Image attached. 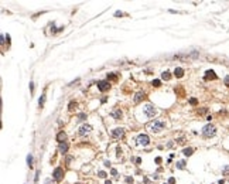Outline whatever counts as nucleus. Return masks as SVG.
Instances as JSON below:
<instances>
[{
  "instance_id": "obj_10",
  "label": "nucleus",
  "mask_w": 229,
  "mask_h": 184,
  "mask_svg": "<svg viewBox=\"0 0 229 184\" xmlns=\"http://www.w3.org/2000/svg\"><path fill=\"white\" fill-rule=\"evenodd\" d=\"M205 74H207V75H205V79H215V78H216V75H215V72L212 71V69L207 71Z\"/></svg>"
},
{
  "instance_id": "obj_12",
  "label": "nucleus",
  "mask_w": 229,
  "mask_h": 184,
  "mask_svg": "<svg viewBox=\"0 0 229 184\" xmlns=\"http://www.w3.org/2000/svg\"><path fill=\"white\" fill-rule=\"evenodd\" d=\"M67 150H68V143H65V142L60 143V152L61 153H67Z\"/></svg>"
},
{
  "instance_id": "obj_13",
  "label": "nucleus",
  "mask_w": 229,
  "mask_h": 184,
  "mask_svg": "<svg viewBox=\"0 0 229 184\" xmlns=\"http://www.w3.org/2000/svg\"><path fill=\"white\" fill-rule=\"evenodd\" d=\"M143 98H144V93H143V92H137V93L134 95V102L137 104V102H140Z\"/></svg>"
},
{
  "instance_id": "obj_25",
  "label": "nucleus",
  "mask_w": 229,
  "mask_h": 184,
  "mask_svg": "<svg viewBox=\"0 0 229 184\" xmlns=\"http://www.w3.org/2000/svg\"><path fill=\"white\" fill-rule=\"evenodd\" d=\"M174 183H175V178H174V177H171V178L168 180V184H174Z\"/></svg>"
},
{
  "instance_id": "obj_22",
  "label": "nucleus",
  "mask_w": 229,
  "mask_h": 184,
  "mask_svg": "<svg viewBox=\"0 0 229 184\" xmlns=\"http://www.w3.org/2000/svg\"><path fill=\"white\" fill-rule=\"evenodd\" d=\"M86 119V113H81L79 115V121H85Z\"/></svg>"
},
{
  "instance_id": "obj_30",
  "label": "nucleus",
  "mask_w": 229,
  "mask_h": 184,
  "mask_svg": "<svg viewBox=\"0 0 229 184\" xmlns=\"http://www.w3.org/2000/svg\"><path fill=\"white\" fill-rule=\"evenodd\" d=\"M156 163H161V157H157V159H156Z\"/></svg>"
},
{
  "instance_id": "obj_29",
  "label": "nucleus",
  "mask_w": 229,
  "mask_h": 184,
  "mask_svg": "<svg viewBox=\"0 0 229 184\" xmlns=\"http://www.w3.org/2000/svg\"><path fill=\"white\" fill-rule=\"evenodd\" d=\"M112 174H113V176H117V171H116L115 169H112Z\"/></svg>"
},
{
  "instance_id": "obj_14",
  "label": "nucleus",
  "mask_w": 229,
  "mask_h": 184,
  "mask_svg": "<svg viewBox=\"0 0 229 184\" xmlns=\"http://www.w3.org/2000/svg\"><path fill=\"white\" fill-rule=\"evenodd\" d=\"M65 138H67V135H65V133H64V132H60V133H58V135H57V140H58V142H60V143H62V142H64V140H65Z\"/></svg>"
},
{
  "instance_id": "obj_20",
  "label": "nucleus",
  "mask_w": 229,
  "mask_h": 184,
  "mask_svg": "<svg viewBox=\"0 0 229 184\" xmlns=\"http://www.w3.org/2000/svg\"><path fill=\"white\" fill-rule=\"evenodd\" d=\"M153 85H154V86H160V85H161V81H160V79H154V81H153Z\"/></svg>"
},
{
  "instance_id": "obj_21",
  "label": "nucleus",
  "mask_w": 229,
  "mask_h": 184,
  "mask_svg": "<svg viewBox=\"0 0 229 184\" xmlns=\"http://www.w3.org/2000/svg\"><path fill=\"white\" fill-rule=\"evenodd\" d=\"M98 176H99L101 178H105V177H106V173H105V171H99V173H98Z\"/></svg>"
},
{
  "instance_id": "obj_5",
  "label": "nucleus",
  "mask_w": 229,
  "mask_h": 184,
  "mask_svg": "<svg viewBox=\"0 0 229 184\" xmlns=\"http://www.w3.org/2000/svg\"><path fill=\"white\" fill-rule=\"evenodd\" d=\"M98 88H99V91L105 92L110 88V84H109V81H99L98 82Z\"/></svg>"
},
{
  "instance_id": "obj_1",
  "label": "nucleus",
  "mask_w": 229,
  "mask_h": 184,
  "mask_svg": "<svg viewBox=\"0 0 229 184\" xmlns=\"http://www.w3.org/2000/svg\"><path fill=\"white\" fill-rule=\"evenodd\" d=\"M164 126H166V123L163 122V121H157V119L149 123V129L151 130L153 133H154V132H160V130H163V129H164Z\"/></svg>"
},
{
  "instance_id": "obj_3",
  "label": "nucleus",
  "mask_w": 229,
  "mask_h": 184,
  "mask_svg": "<svg viewBox=\"0 0 229 184\" xmlns=\"http://www.w3.org/2000/svg\"><path fill=\"white\" fill-rule=\"evenodd\" d=\"M143 110H144V113L149 116V118H153L156 113H157V109L153 106V105H150V104H147V105H144V108H143Z\"/></svg>"
},
{
  "instance_id": "obj_16",
  "label": "nucleus",
  "mask_w": 229,
  "mask_h": 184,
  "mask_svg": "<svg viewBox=\"0 0 229 184\" xmlns=\"http://www.w3.org/2000/svg\"><path fill=\"white\" fill-rule=\"evenodd\" d=\"M170 77H171V75H170V72H168V71H164V72L161 74V78H163V79H166V81H168Z\"/></svg>"
},
{
  "instance_id": "obj_6",
  "label": "nucleus",
  "mask_w": 229,
  "mask_h": 184,
  "mask_svg": "<svg viewBox=\"0 0 229 184\" xmlns=\"http://www.w3.org/2000/svg\"><path fill=\"white\" fill-rule=\"evenodd\" d=\"M123 135H124V130L122 127H116V129L112 130V138H115V139H120Z\"/></svg>"
},
{
  "instance_id": "obj_19",
  "label": "nucleus",
  "mask_w": 229,
  "mask_h": 184,
  "mask_svg": "<svg viewBox=\"0 0 229 184\" xmlns=\"http://www.w3.org/2000/svg\"><path fill=\"white\" fill-rule=\"evenodd\" d=\"M177 167H178V169H184V167H185V161H178V163H177Z\"/></svg>"
},
{
  "instance_id": "obj_4",
  "label": "nucleus",
  "mask_w": 229,
  "mask_h": 184,
  "mask_svg": "<svg viewBox=\"0 0 229 184\" xmlns=\"http://www.w3.org/2000/svg\"><path fill=\"white\" fill-rule=\"evenodd\" d=\"M136 142H137L139 144L147 146V144L150 143V138H149L147 135H139V136H137V139H136Z\"/></svg>"
},
{
  "instance_id": "obj_26",
  "label": "nucleus",
  "mask_w": 229,
  "mask_h": 184,
  "mask_svg": "<svg viewBox=\"0 0 229 184\" xmlns=\"http://www.w3.org/2000/svg\"><path fill=\"white\" fill-rule=\"evenodd\" d=\"M225 85H229V75L225 77Z\"/></svg>"
},
{
  "instance_id": "obj_32",
  "label": "nucleus",
  "mask_w": 229,
  "mask_h": 184,
  "mask_svg": "<svg viewBox=\"0 0 229 184\" xmlns=\"http://www.w3.org/2000/svg\"><path fill=\"white\" fill-rule=\"evenodd\" d=\"M105 166H106V167H109V166H110V161H107V160H106V161H105Z\"/></svg>"
},
{
  "instance_id": "obj_7",
  "label": "nucleus",
  "mask_w": 229,
  "mask_h": 184,
  "mask_svg": "<svg viewBox=\"0 0 229 184\" xmlns=\"http://www.w3.org/2000/svg\"><path fill=\"white\" fill-rule=\"evenodd\" d=\"M92 130V126L89 125H84V126H81V129H79V135H82V136H86V135H89Z\"/></svg>"
},
{
  "instance_id": "obj_27",
  "label": "nucleus",
  "mask_w": 229,
  "mask_h": 184,
  "mask_svg": "<svg viewBox=\"0 0 229 184\" xmlns=\"http://www.w3.org/2000/svg\"><path fill=\"white\" fill-rule=\"evenodd\" d=\"M43 104H44V95L40 98V105H43Z\"/></svg>"
},
{
  "instance_id": "obj_18",
  "label": "nucleus",
  "mask_w": 229,
  "mask_h": 184,
  "mask_svg": "<svg viewBox=\"0 0 229 184\" xmlns=\"http://www.w3.org/2000/svg\"><path fill=\"white\" fill-rule=\"evenodd\" d=\"M75 108H76V102H71L69 106H68V109H69V110H74Z\"/></svg>"
},
{
  "instance_id": "obj_24",
  "label": "nucleus",
  "mask_w": 229,
  "mask_h": 184,
  "mask_svg": "<svg viewBox=\"0 0 229 184\" xmlns=\"http://www.w3.org/2000/svg\"><path fill=\"white\" fill-rule=\"evenodd\" d=\"M190 104H191V105H197V99H195V98H192V99L190 101Z\"/></svg>"
},
{
  "instance_id": "obj_33",
  "label": "nucleus",
  "mask_w": 229,
  "mask_h": 184,
  "mask_svg": "<svg viewBox=\"0 0 229 184\" xmlns=\"http://www.w3.org/2000/svg\"><path fill=\"white\" fill-rule=\"evenodd\" d=\"M105 184H112V181H110V180H106V181H105Z\"/></svg>"
},
{
  "instance_id": "obj_15",
  "label": "nucleus",
  "mask_w": 229,
  "mask_h": 184,
  "mask_svg": "<svg viewBox=\"0 0 229 184\" xmlns=\"http://www.w3.org/2000/svg\"><path fill=\"white\" fill-rule=\"evenodd\" d=\"M184 156H191V154L194 153V149H191V147H188V149H184Z\"/></svg>"
},
{
  "instance_id": "obj_9",
  "label": "nucleus",
  "mask_w": 229,
  "mask_h": 184,
  "mask_svg": "<svg viewBox=\"0 0 229 184\" xmlns=\"http://www.w3.org/2000/svg\"><path fill=\"white\" fill-rule=\"evenodd\" d=\"M112 116H113L115 119H120V118H122V110H120V109H115V110L112 112Z\"/></svg>"
},
{
  "instance_id": "obj_17",
  "label": "nucleus",
  "mask_w": 229,
  "mask_h": 184,
  "mask_svg": "<svg viewBox=\"0 0 229 184\" xmlns=\"http://www.w3.org/2000/svg\"><path fill=\"white\" fill-rule=\"evenodd\" d=\"M27 164H28V166H33V156H31V154H28V156H27Z\"/></svg>"
},
{
  "instance_id": "obj_11",
  "label": "nucleus",
  "mask_w": 229,
  "mask_h": 184,
  "mask_svg": "<svg viewBox=\"0 0 229 184\" xmlns=\"http://www.w3.org/2000/svg\"><path fill=\"white\" fill-rule=\"evenodd\" d=\"M174 75L177 78H181L184 75V69L183 68H175V69H174Z\"/></svg>"
},
{
  "instance_id": "obj_2",
  "label": "nucleus",
  "mask_w": 229,
  "mask_h": 184,
  "mask_svg": "<svg viewBox=\"0 0 229 184\" xmlns=\"http://www.w3.org/2000/svg\"><path fill=\"white\" fill-rule=\"evenodd\" d=\"M215 133H216V129H215L214 125H207V126H204V129H202V135L205 136V138H212L215 136Z\"/></svg>"
},
{
  "instance_id": "obj_28",
  "label": "nucleus",
  "mask_w": 229,
  "mask_h": 184,
  "mask_svg": "<svg viewBox=\"0 0 229 184\" xmlns=\"http://www.w3.org/2000/svg\"><path fill=\"white\" fill-rule=\"evenodd\" d=\"M122 14H123L122 12H116V14H115V16H116V17H120Z\"/></svg>"
},
{
  "instance_id": "obj_8",
  "label": "nucleus",
  "mask_w": 229,
  "mask_h": 184,
  "mask_svg": "<svg viewBox=\"0 0 229 184\" xmlns=\"http://www.w3.org/2000/svg\"><path fill=\"white\" fill-rule=\"evenodd\" d=\"M52 176H54V180H57V181H61V180H62V176H64V171H62V169H60V167H58V169L54 170V174H52Z\"/></svg>"
},
{
  "instance_id": "obj_31",
  "label": "nucleus",
  "mask_w": 229,
  "mask_h": 184,
  "mask_svg": "<svg viewBox=\"0 0 229 184\" xmlns=\"http://www.w3.org/2000/svg\"><path fill=\"white\" fill-rule=\"evenodd\" d=\"M127 183H133V178H132V177H127Z\"/></svg>"
},
{
  "instance_id": "obj_23",
  "label": "nucleus",
  "mask_w": 229,
  "mask_h": 184,
  "mask_svg": "<svg viewBox=\"0 0 229 184\" xmlns=\"http://www.w3.org/2000/svg\"><path fill=\"white\" fill-rule=\"evenodd\" d=\"M107 79H113V81H115V79H116V75H113V74L109 75V74H107Z\"/></svg>"
}]
</instances>
